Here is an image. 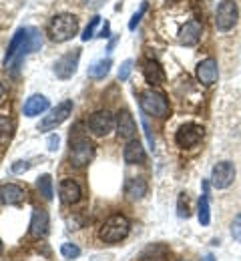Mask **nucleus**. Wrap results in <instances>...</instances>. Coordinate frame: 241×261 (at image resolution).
I'll list each match as a JSON object with an SVG mask.
<instances>
[{"label": "nucleus", "instance_id": "1", "mask_svg": "<svg viewBox=\"0 0 241 261\" xmlns=\"http://www.w3.org/2000/svg\"><path fill=\"white\" fill-rule=\"evenodd\" d=\"M40 44H42V38H40V34H38L36 29H18L14 33V36H12L8 48H6V55H4V65H6V68H10L12 74H16V70L20 68L22 59L29 53L38 50Z\"/></svg>", "mask_w": 241, "mask_h": 261}, {"label": "nucleus", "instance_id": "2", "mask_svg": "<svg viewBox=\"0 0 241 261\" xmlns=\"http://www.w3.org/2000/svg\"><path fill=\"white\" fill-rule=\"evenodd\" d=\"M76 33H78V18L69 12L52 16L46 27V34L52 42H67Z\"/></svg>", "mask_w": 241, "mask_h": 261}, {"label": "nucleus", "instance_id": "3", "mask_svg": "<svg viewBox=\"0 0 241 261\" xmlns=\"http://www.w3.org/2000/svg\"><path fill=\"white\" fill-rule=\"evenodd\" d=\"M95 143L85 137V135H70V153H69V163L74 167V169H83L93 161L95 157Z\"/></svg>", "mask_w": 241, "mask_h": 261}, {"label": "nucleus", "instance_id": "4", "mask_svg": "<svg viewBox=\"0 0 241 261\" xmlns=\"http://www.w3.org/2000/svg\"><path fill=\"white\" fill-rule=\"evenodd\" d=\"M129 231H131L129 219L125 215H121V213H115L104 221L103 227L99 229V237L104 243H119V241L127 239Z\"/></svg>", "mask_w": 241, "mask_h": 261}, {"label": "nucleus", "instance_id": "5", "mask_svg": "<svg viewBox=\"0 0 241 261\" xmlns=\"http://www.w3.org/2000/svg\"><path fill=\"white\" fill-rule=\"evenodd\" d=\"M139 102H141V109H143L147 115H151V117L165 119V117L169 115V102H167L165 95L159 93V91H153V89L143 91Z\"/></svg>", "mask_w": 241, "mask_h": 261}, {"label": "nucleus", "instance_id": "6", "mask_svg": "<svg viewBox=\"0 0 241 261\" xmlns=\"http://www.w3.org/2000/svg\"><path fill=\"white\" fill-rule=\"evenodd\" d=\"M239 18V8L235 0H221L215 12V27L219 33H227L237 24Z\"/></svg>", "mask_w": 241, "mask_h": 261}, {"label": "nucleus", "instance_id": "7", "mask_svg": "<svg viewBox=\"0 0 241 261\" xmlns=\"http://www.w3.org/2000/svg\"><path fill=\"white\" fill-rule=\"evenodd\" d=\"M203 135H205V129L201 125H197V123H185V125H181L177 129V133H175V143L181 149H193V147H197L201 143Z\"/></svg>", "mask_w": 241, "mask_h": 261}, {"label": "nucleus", "instance_id": "8", "mask_svg": "<svg viewBox=\"0 0 241 261\" xmlns=\"http://www.w3.org/2000/svg\"><path fill=\"white\" fill-rule=\"evenodd\" d=\"M72 113V100H63L59 102L40 123H38V130H52L57 129L59 125H63Z\"/></svg>", "mask_w": 241, "mask_h": 261}, {"label": "nucleus", "instance_id": "9", "mask_svg": "<svg viewBox=\"0 0 241 261\" xmlns=\"http://www.w3.org/2000/svg\"><path fill=\"white\" fill-rule=\"evenodd\" d=\"M87 125H89V130H91L95 137H106L111 130L115 129L117 121H115V117L111 115V111L101 109V111H95V113L89 117Z\"/></svg>", "mask_w": 241, "mask_h": 261}, {"label": "nucleus", "instance_id": "10", "mask_svg": "<svg viewBox=\"0 0 241 261\" xmlns=\"http://www.w3.org/2000/svg\"><path fill=\"white\" fill-rule=\"evenodd\" d=\"M235 179V165L231 161H219L211 171V185L215 189H227Z\"/></svg>", "mask_w": 241, "mask_h": 261}, {"label": "nucleus", "instance_id": "11", "mask_svg": "<svg viewBox=\"0 0 241 261\" xmlns=\"http://www.w3.org/2000/svg\"><path fill=\"white\" fill-rule=\"evenodd\" d=\"M81 61V48H72L67 55H63L57 63H55V74L63 81L70 79L74 72H76V66Z\"/></svg>", "mask_w": 241, "mask_h": 261}, {"label": "nucleus", "instance_id": "12", "mask_svg": "<svg viewBox=\"0 0 241 261\" xmlns=\"http://www.w3.org/2000/svg\"><path fill=\"white\" fill-rule=\"evenodd\" d=\"M59 195H61V201H63L65 205H74V203L81 201L83 189H81V185H78L74 179L67 177V179H63L61 185H59Z\"/></svg>", "mask_w": 241, "mask_h": 261}, {"label": "nucleus", "instance_id": "13", "mask_svg": "<svg viewBox=\"0 0 241 261\" xmlns=\"http://www.w3.org/2000/svg\"><path fill=\"white\" fill-rule=\"evenodd\" d=\"M135 133H137V123H135L133 115L127 109L119 111V117H117V135H119V139L131 141L135 137Z\"/></svg>", "mask_w": 241, "mask_h": 261}, {"label": "nucleus", "instance_id": "14", "mask_svg": "<svg viewBox=\"0 0 241 261\" xmlns=\"http://www.w3.org/2000/svg\"><path fill=\"white\" fill-rule=\"evenodd\" d=\"M217 76H219V66H217V61L215 59H205L197 65V79L201 85H213L217 83Z\"/></svg>", "mask_w": 241, "mask_h": 261}, {"label": "nucleus", "instance_id": "15", "mask_svg": "<svg viewBox=\"0 0 241 261\" xmlns=\"http://www.w3.org/2000/svg\"><path fill=\"white\" fill-rule=\"evenodd\" d=\"M201 33H203L201 24L197 20H189V22L183 24V29L179 33V42L183 46H195L201 40Z\"/></svg>", "mask_w": 241, "mask_h": 261}, {"label": "nucleus", "instance_id": "16", "mask_svg": "<svg viewBox=\"0 0 241 261\" xmlns=\"http://www.w3.org/2000/svg\"><path fill=\"white\" fill-rule=\"evenodd\" d=\"M31 237L33 239H40L48 233V213L40 207H36L33 211V217H31Z\"/></svg>", "mask_w": 241, "mask_h": 261}, {"label": "nucleus", "instance_id": "17", "mask_svg": "<svg viewBox=\"0 0 241 261\" xmlns=\"http://www.w3.org/2000/svg\"><path fill=\"white\" fill-rule=\"evenodd\" d=\"M24 189L16 183H4L0 185V203L2 205H18L24 201Z\"/></svg>", "mask_w": 241, "mask_h": 261}, {"label": "nucleus", "instance_id": "18", "mask_svg": "<svg viewBox=\"0 0 241 261\" xmlns=\"http://www.w3.org/2000/svg\"><path fill=\"white\" fill-rule=\"evenodd\" d=\"M123 159H125V163H129V165L145 163V159H147L145 147L139 143L137 139L127 141V145H125V149H123Z\"/></svg>", "mask_w": 241, "mask_h": 261}, {"label": "nucleus", "instance_id": "19", "mask_svg": "<svg viewBox=\"0 0 241 261\" xmlns=\"http://www.w3.org/2000/svg\"><path fill=\"white\" fill-rule=\"evenodd\" d=\"M143 76H145V81L149 83V85H163L165 83V70H163V66L159 65L157 61H145V65H143Z\"/></svg>", "mask_w": 241, "mask_h": 261}, {"label": "nucleus", "instance_id": "20", "mask_svg": "<svg viewBox=\"0 0 241 261\" xmlns=\"http://www.w3.org/2000/svg\"><path fill=\"white\" fill-rule=\"evenodd\" d=\"M147 181L143 179V177H131V179H127V183H125V195L129 197L131 201H137V199H143V197L147 195Z\"/></svg>", "mask_w": 241, "mask_h": 261}, {"label": "nucleus", "instance_id": "21", "mask_svg": "<svg viewBox=\"0 0 241 261\" xmlns=\"http://www.w3.org/2000/svg\"><path fill=\"white\" fill-rule=\"evenodd\" d=\"M46 109H48V98L42 97V95H33V97L24 102L22 113H24V117H38Z\"/></svg>", "mask_w": 241, "mask_h": 261}, {"label": "nucleus", "instance_id": "22", "mask_svg": "<svg viewBox=\"0 0 241 261\" xmlns=\"http://www.w3.org/2000/svg\"><path fill=\"white\" fill-rule=\"evenodd\" d=\"M111 59H101V61H97L95 65L89 66V76L91 79H97V81H101L104 79L106 74H109V70H111Z\"/></svg>", "mask_w": 241, "mask_h": 261}, {"label": "nucleus", "instance_id": "23", "mask_svg": "<svg viewBox=\"0 0 241 261\" xmlns=\"http://www.w3.org/2000/svg\"><path fill=\"white\" fill-rule=\"evenodd\" d=\"M36 187H38V191H40V195L44 197L46 201H50L52 199V177L50 175H40L38 177V181H36Z\"/></svg>", "mask_w": 241, "mask_h": 261}, {"label": "nucleus", "instance_id": "24", "mask_svg": "<svg viewBox=\"0 0 241 261\" xmlns=\"http://www.w3.org/2000/svg\"><path fill=\"white\" fill-rule=\"evenodd\" d=\"M197 217H199V223H201V225H209V221H211V211H209V199H207V195H201V199H199Z\"/></svg>", "mask_w": 241, "mask_h": 261}, {"label": "nucleus", "instance_id": "25", "mask_svg": "<svg viewBox=\"0 0 241 261\" xmlns=\"http://www.w3.org/2000/svg\"><path fill=\"white\" fill-rule=\"evenodd\" d=\"M61 255H63L65 259H74V257L81 255V249H78L74 243H63V245H61Z\"/></svg>", "mask_w": 241, "mask_h": 261}, {"label": "nucleus", "instance_id": "26", "mask_svg": "<svg viewBox=\"0 0 241 261\" xmlns=\"http://www.w3.org/2000/svg\"><path fill=\"white\" fill-rule=\"evenodd\" d=\"M145 10H147V2H143L141 6H139V10L133 14V18H131V22H129V29L131 31H135L137 29V24L141 22V18H143V14H145Z\"/></svg>", "mask_w": 241, "mask_h": 261}, {"label": "nucleus", "instance_id": "27", "mask_svg": "<svg viewBox=\"0 0 241 261\" xmlns=\"http://www.w3.org/2000/svg\"><path fill=\"white\" fill-rule=\"evenodd\" d=\"M99 20H101V16H93V18H91V22L87 24V29H85V33H83V40H89V38L95 34V29H97Z\"/></svg>", "mask_w": 241, "mask_h": 261}, {"label": "nucleus", "instance_id": "28", "mask_svg": "<svg viewBox=\"0 0 241 261\" xmlns=\"http://www.w3.org/2000/svg\"><path fill=\"white\" fill-rule=\"evenodd\" d=\"M131 70H133V61H125L123 65L119 66V81H127Z\"/></svg>", "mask_w": 241, "mask_h": 261}, {"label": "nucleus", "instance_id": "29", "mask_svg": "<svg viewBox=\"0 0 241 261\" xmlns=\"http://www.w3.org/2000/svg\"><path fill=\"white\" fill-rule=\"evenodd\" d=\"M231 235H233L235 241L241 243V213L233 219V223H231Z\"/></svg>", "mask_w": 241, "mask_h": 261}, {"label": "nucleus", "instance_id": "30", "mask_svg": "<svg viewBox=\"0 0 241 261\" xmlns=\"http://www.w3.org/2000/svg\"><path fill=\"white\" fill-rule=\"evenodd\" d=\"M179 217H189V205H187L185 195L179 197Z\"/></svg>", "mask_w": 241, "mask_h": 261}, {"label": "nucleus", "instance_id": "31", "mask_svg": "<svg viewBox=\"0 0 241 261\" xmlns=\"http://www.w3.org/2000/svg\"><path fill=\"white\" fill-rule=\"evenodd\" d=\"M0 137H10V121L4 117H0Z\"/></svg>", "mask_w": 241, "mask_h": 261}, {"label": "nucleus", "instance_id": "32", "mask_svg": "<svg viewBox=\"0 0 241 261\" xmlns=\"http://www.w3.org/2000/svg\"><path fill=\"white\" fill-rule=\"evenodd\" d=\"M31 169V163L29 161H16V163L12 165V171L14 173H24V171H29Z\"/></svg>", "mask_w": 241, "mask_h": 261}, {"label": "nucleus", "instance_id": "33", "mask_svg": "<svg viewBox=\"0 0 241 261\" xmlns=\"http://www.w3.org/2000/svg\"><path fill=\"white\" fill-rule=\"evenodd\" d=\"M59 143H61L59 135H50L48 137V151H57L59 149Z\"/></svg>", "mask_w": 241, "mask_h": 261}, {"label": "nucleus", "instance_id": "34", "mask_svg": "<svg viewBox=\"0 0 241 261\" xmlns=\"http://www.w3.org/2000/svg\"><path fill=\"white\" fill-rule=\"evenodd\" d=\"M109 31H111V27H109V22H104L103 31L99 33V36H101V38H106V36H109Z\"/></svg>", "mask_w": 241, "mask_h": 261}, {"label": "nucleus", "instance_id": "35", "mask_svg": "<svg viewBox=\"0 0 241 261\" xmlns=\"http://www.w3.org/2000/svg\"><path fill=\"white\" fill-rule=\"evenodd\" d=\"M4 93H6V91H4V87H2V83H0V100L4 98Z\"/></svg>", "mask_w": 241, "mask_h": 261}, {"label": "nucleus", "instance_id": "36", "mask_svg": "<svg viewBox=\"0 0 241 261\" xmlns=\"http://www.w3.org/2000/svg\"><path fill=\"white\" fill-rule=\"evenodd\" d=\"M203 261H215V257H213V255H205V257H203Z\"/></svg>", "mask_w": 241, "mask_h": 261}, {"label": "nucleus", "instance_id": "37", "mask_svg": "<svg viewBox=\"0 0 241 261\" xmlns=\"http://www.w3.org/2000/svg\"><path fill=\"white\" fill-rule=\"evenodd\" d=\"M2 249H4V245H2V239H0V253H2Z\"/></svg>", "mask_w": 241, "mask_h": 261}]
</instances>
